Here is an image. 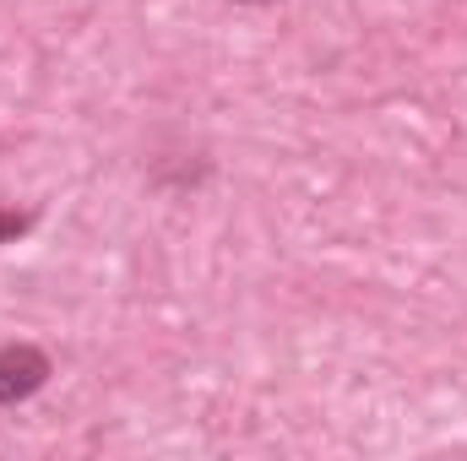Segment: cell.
Here are the masks:
<instances>
[{
	"mask_svg": "<svg viewBox=\"0 0 467 461\" xmlns=\"http://www.w3.org/2000/svg\"><path fill=\"white\" fill-rule=\"evenodd\" d=\"M49 374H55V364H49L44 347L5 343L0 347V407H16V402L38 396V391L49 385Z\"/></svg>",
	"mask_w": 467,
	"mask_h": 461,
	"instance_id": "1",
	"label": "cell"
},
{
	"mask_svg": "<svg viewBox=\"0 0 467 461\" xmlns=\"http://www.w3.org/2000/svg\"><path fill=\"white\" fill-rule=\"evenodd\" d=\"M27 229H33V212H16V207H0V244H11V239H22Z\"/></svg>",
	"mask_w": 467,
	"mask_h": 461,
	"instance_id": "2",
	"label": "cell"
},
{
	"mask_svg": "<svg viewBox=\"0 0 467 461\" xmlns=\"http://www.w3.org/2000/svg\"><path fill=\"white\" fill-rule=\"evenodd\" d=\"M239 5H272V0H239Z\"/></svg>",
	"mask_w": 467,
	"mask_h": 461,
	"instance_id": "3",
	"label": "cell"
}]
</instances>
